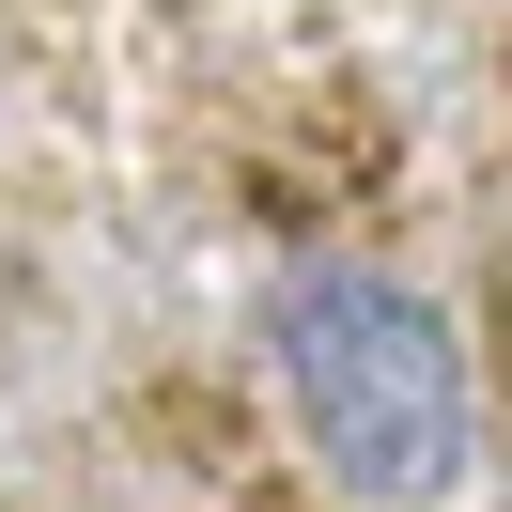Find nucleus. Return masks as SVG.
<instances>
[{"mask_svg":"<svg viewBox=\"0 0 512 512\" xmlns=\"http://www.w3.org/2000/svg\"><path fill=\"white\" fill-rule=\"evenodd\" d=\"M264 357H280V404L311 435V466L373 512H435L450 481L481 466V388L466 342L419 280L388 264H295L264 295Z\"/></svg>","mask_w":512,"mask_h":512,"instance_id":"f257e3e1","label":"nucleus"}]
</instances>
